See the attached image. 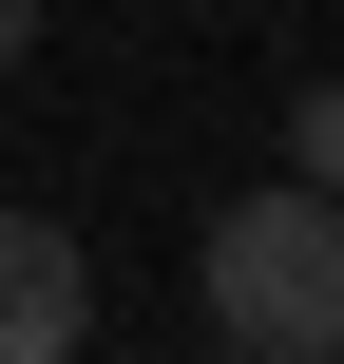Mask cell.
<instances>
[{
  "instance_id": "cell-1",
  "label": "cell",
  "mask_w": 344,
  "mask_h": 364,
  "mask_svg": "<svg viewBox=\"0 0 344 364\" xmlns=\"http://www.w3.org/2000/svg\"><path fill=\"white\" fill-rule=\"evenodd\" d=\"M192 288H211V346H249V364H344V192H306V173L230 192V211L192 230Z\"/></svg>"
},
{
  "instance_id": "cell-2",
  "label": "cell",
  "mask_w": 344,
  "mask_h": 364,
  "mask_svg": "<svg viewBox=\"0 0 344 364\" xmlns=\"http://www.w3.org/2000/svg\"><path fill=\"white\" fill-rule=\"evenodd\" d=\"M57 346H96V250L57 211H0V364H57Z\"/></svg>"
},
{
  "instance_id": "cell-3",
  "label": "cell",
  "mask_w": 344,
  "mask_h": 364,
  "mask_svg": "<svg viewBox=\"0 0 344 364\" xmlns=\"http://www.w3.org/2000/svg\"><path fill=\"white\" fill-rule=\"evenodd\" d=\"M287 173H306V192H344V77H306V96H287Z\"/></svg>"
},
{
  "instance_id": "cell-4",
  "label": "cell",
  "mask_w": 344,
  "mask_h": 364,
  "mask_svg": "<svg viewBox=\"0 0 344 364\" xmlns=\"http://www.w3.org/2000/svg\"><path fill=\"white\" fill-rule=\"evenodd\" d=\"M19 58H38V0H0V77H19Z\"/></svg>"
}]
</instances>
